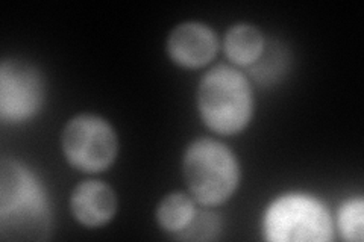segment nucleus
I'll list each match as a JSON object with an SVG mask.
<instances>
[{"instance_id":"obj_1","label":"nucleus","mask_w":364,"mask_h":242,"mask_svg":"<svg viewBox=\"0 0 364 242\" xmlns=\"http://www.w3.org/2000/svg\"><path fill=\"white\" fill-rule=\"evenodd\" d=\"M52 211L36 172L16 159L0 165V233L4 239L41 241L49 236Z\"/></svg>"},{"instance_id":"obj_2","label":"nucleus","mask_w":364,"mask_h":242,"mask_svg":"<svg viewBox=\"0 0 364 242\" xmlns=\"http://www.w3.org/2000/svg\"><path fill=\"white\" fill-rule=\"evenodd\" d=\"M198 111L207 128L220 135H235L247 128L254 97L247 77L230 65H215L198 87Z\"/></svg>"},{"instance_id":"obj_3","label":"nucleus","mask_w":364,"mask_h":242,"mask_svg":"<svg viewBox=\"0 0 364 242\" xmlns=\"http://www.w3.org/2000/svg\"><path fill=\"white\" fill-rule=\"evenodd\" d=\"M182 176L190 195L202 206H219L230 200L240 183V165L225 144L199 138L182 159Z\"/></svg>"},{"instance_id":"obj_4","label":"nucleus","mask_w":364,"mask_h":242,"mask_svg":"<svg viewBox=\"0 0 364 242\" xmlns=\"http://www.w3.org/2000/svg\"><path fill=\"white\" fill-rule=\"evenodd\" d=\"M263 235L272 242L333 241L331 214L314 195L282 194L267 206L263 216Z\"/></svg>"},{"instance_id":"obj_5","label":"nucleus","mask_w":364,"mask_h":242,"mask_svg":"<svg viewBox=\"0 0 364 242\" xmlns=\"http://www.w3.org/2000/svg\"><path fill=\"white\" fill-rule=\"evenodd\" d=\"M61 147L68 164L93 175L114 164L119 153V140L105 119L95 114H81L65 124Z\"/></svg>"},{"instance_id":"obj_6","label":"nucleus","mask_w":364,"mask_h":242,"mask_svg":"<svg viewBox=\"0 0 364 242\" xmlns=\"http://www.w3.org/2000/svg\"><path fill=\"white\" fill-rule=\"evenodd\" d=\"M44 101L43 77L26 61L5 60L0 65V117L23 123L36 117Z\"/></svg>"},{"instance_id":"obj_7","label":"nucleus","mask_w":364,"mask_h":242,"mask_svg":"<svg viewBox=\"0 0 364 242\" xmlns=\"http://www.w3.org/2000/svg\"><path fill=\"white\" fill-rule=\"evenodd\" d=\"M167 55L182 68H200L210 64L219 50V38L205 23L186 21L167 38Z\"/></svg>"},{"instance_id":"obj_8","label":"nucleus","mask_w":364,"mask_h":242,"mask_svg":"<svg viewBox=\"0 0 364 242\" xmlns=\"http://www.w3.org/2000/svg\"><path fill=\"white\" fill-rule=\"evenodd\" d=\"M70 209L85 227L105 226L117 212V195L105 182L84 180L70 195Z\"/></svg>"},{"instance_id":"obj_9","label":"nucleus","mask_w":364,"mask_h":242,"mask_svg":"<svg viewBox=\"0 0 364 242\" xmlns=\"http://www.w3.org/2000/svg\"><path fill=\"white\" fill-rule=\"evenodd\" d=\"M223 49L228 60L238 67L255 65L266 49V40L263 32L249 23H238L228 29Z\"/></svg>"},{"instance_id":"obj_10","label":"nucleus","mask_w":364,"mask_h":242,"mask_svg":"<svg viewBox=\"0 0 364 242\" xmlns=\"http://www.w3.org/2000/svg\"><path fill=\"white\" fill-rule=\"evenodd\" d=\"M195 199L186 192H170L156 207V221L172 236L181 235L196 215Z\"/></svg>"},{"instance_id":"obj_11","label":"nucleus","mask_w":364,"mask_h":242,"mask_svg":"<svg viewBox=\"0 0 364 242\" xmlns=\"http://www.w3.org/2000/svg\"><path fill=\"white\" fill-rule=\"evenodd\" d=\"M364 224V202L361 197L348 199L338 209V230L345 241L361 242Z\"/></svg>"},{"instance_id":"obj_12","label":"nucleus","mask_w":364,"mask_h":242,"mask_svg":"<svg viewBox=\"0 0 364 242\" xmlns=\"http://www.w3.org/2000/svg\"><path fill=\"white\" fill-rule=\"evenodd\" d=\"M220 229V220L218 215H214L210 211H198L195 218H193L188 227L176 236V239H187V241H205L213 239Z\"/></svg>"}]
</instances>
